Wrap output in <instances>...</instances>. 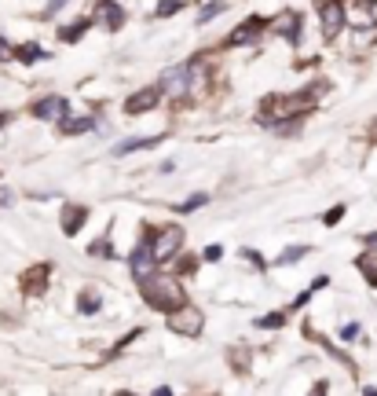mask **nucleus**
I'll return each instance as SVG.
<instances>
[{
    "mask_svg": "<svg viewBox=\"0 0 377 396\" xmlns=\"http://www.w3.org/2000/svg\"><path fill=\"white\" fill-rule=\"evenodd\" d=\"M121 396H132V393H121Z\"/></svg>",
    "mask_w": 377,
    "mask_h": 396,
    "instance_id": "obj_37",
    "label": "nucleus"
},
{
    "mask_svg": "<svg viewBox=\"0 0 377 396\" xmlns=\"http://www.w3.org/2000/svg\"><path fill=\"white\" fill-rule=\"evenodd\" d=\"M95 23L114 34V30L125 26V8L117 0H95Z\"/></svg>",
    "mask_w": 377,
    "mask_h": 396,
    "instance_id": "obj_9",
    "label": "nucleus"
},
{
    "mask_svg": "<svg viewBox=\"0 0 377 396\" xmlns=\"http://www.w3.org/2000/svg\"><path fill=\"white\" fill-rule=\"evenodd\" d=\"M366 396H377V393H366Z\"/></svg>",
    "mask_w": 377,
    "mask_h": 396,
    "instance_id": "obj_36",
    "label": "nucleus"
},
{
    "mask_svg": "<svg viewBox=\"0 0 377 396\" xmlns=\"http://www.w3.org/2000/svg\"><path fill=\"white\" fill-rule=\"evenodd\" d=\"M15 59H19V62H26V67H29V62H37V59H45V48H37V45H34V40H26V45H23V48H19V51H15Z\"/></svg>",
    "mask_w": 377,
    "mask_h": 396,
    "instance_id": "obj_18",
    "label": "nucleus"
},
{
    "mask_svg": "<svg viewBox=\"0 0 377 396\" xmlns=\"http://www.w3.org/2000/svg\"><path fill=\"white\" fill-rule=\"evenodd\" d=\"M161 136H139V140H121L114 147V154H132V151H150V147H158Z\"/></svg>",
    "mask_w": 377,
    "mask_h": 396,
    "instance_id": "obj_14",
    "label": "nucleus"
},
{
    "mask_svg": "<svg viewBox=\"0 0 377 396\" xmlns=\"http://www.w3.org/2000/svg\"><path fill=\"white\" fill-rule=\"evenodd\" d=\"M0 206H12V191H0Z\"/></svg>",
    "mask_w": 377,
    "mask_h": 396,
    "instance_id": "obj_33",
    "label": "nucleus"
},
{
    "mask_svg": "<svg viewBox=\"0 0 377 396\" xmlns=\"http://www.w3.org/2000/svg\"><path fill=\"white\" fill-rule=\"evenodd\" d=\"M88 26H92V19H77V23L62 26V30H59V37H62V40H70V45H73V40H81V34H84Z\"/></svg>",
    "mask_w": 377,
    "mask_h": 396,
    "instance_id": "obj_17",
    "label": "nucleus"
},
{
    "mask_svg": "<svg viewBox=\"0 0 377 396\" xmlns=\"http://www.w3.org/2000/svg\"><path fill=\"white\" fill-rule=\"evenodd\" d=\"M154 264H158L154 250H150L147 242H139L136 253H132V275H136L139 283H143V279H150V275H154Z\"/></svg>",
    "mask_w": 377,
    "mask_h": 396,
    "instance_id": "obj_11",
    "label": "nucleus"
},
{
    "mask_svg": "<svg viewBox=\"0 0 377 396\" xmlns=\"http://www.w3.org/2000/svg\"><path fill=\"white\" fill-rule=\"evenodd\" d=\"M304 253H308V246H289V250L278 257V264H293V261H300Z\"/></svg>",
    "mask_w": 377,
    "mask_h": 396,
    "instance_id": "obj_21",
    "label": "nucleus"
},
{
    "mask_svg": "<svg viewBox=\"0 0 377 396\" xmlns=\"http://www.w3.org/2000/svg\"><path fill=\"white\" fill-rule=\"evenodd\" d=\"M341 217H344V206H333V209H330V213H326V217H322V220H326V224H337Z\"/></svg>",
    "mask_w": 377,
    "mask_h": 396,
    "instance_id": "obj_27",
    "label": "nucleus"
},
{
    "mask_svg": "<svg viewBox=\"0 0 377 396\" xmlns=\"http://www.w3.org/2000/svg\"><path fill=\"white\" fill-rule=\"evenodd\" d=\"M191 70L195 67H169L165 73H161V89H165V95H187L191 92Z\"/></svg>",
    "mask_w": 377,
    "mask_h": 396,
    "instance_id": "obj_8",
    "label": "nucleus"
},
{
    "mask_svg": "<svg viewBox=\"0 0 377 396\" xmlns=\"http://www.w3.org/2000/svg\"><path fill=\"white\" fill-rule=\"evenodd\" d=\"M8 121H12V114H0V128H4Z\"/></svg>",
    "mask_w": 377,
    "mask_h": 396,
    "instance_id": "obj_34",
    "label": "nucleus"
},
{
    "mask_svg": "<svg viewBox=\"0 0 377 396\" xmlns=\"http://www.w3.org/2000/svg\"><path fill=\"white\" fill-rule=\"evenodd\" d=\"M84 220H88V209L84 206H66L62 209V231L66 235H77L84 228Z\"/></svg>",
    "mask_w": 377,
    "mask_h": 396,
    "instance_id": "obj_13",
    "label": "nucleus"
},
{
    "mask_svg": "<svg viewBox=\"0 0 377 396\" xmlns=\"http://www.w3.org/2000/svg\"><path fill=\"white\" fill-rule=\"evenodd\" d=\"M206 257H209V261H220V257H223V250H220V246H209V250H206Z\"/></svg>",
    "mask_w": 377,
    "mask_h": 396,
    "instance_id": "obj_30",
    "label": "nucleus"
},
{
    "mask_svg": "<svg viewBox=\"0 0 377 396\" xmlns=\"http://www.w3.org/2000/svg\"><path fill=\"white\" fill-rule=\"evenodd\" d=\"M300 30H304V19H300V12H282L271 19V34L286 37L289 45H300Z\"/></svg>",
    "mask_w": 377,
    "mask_h": 396,
    "instance_id": "obj_7",
    "label": "nucleus"
},
{
    "mask_svg": "<svg viewBox=\"0 0 377 396\" xmlns=\"http://www.w3.org/2000/svg\"><path fill=\"white\" fill-rule=\"evenodd\" d=\"M359 272L366 275V283H370V286H377V250L359 257Z\"/></svg>",
    "mask_w": 377,
    "mask_h": 396,
    "instance_id": "obj_16",
    "label": "nucleus"
},
{
    "mask_svg": "<svg viewBox=\"0 0 377 396\" xmlns=\"http://www.w3.org/2000/svg\"><path fill=\"white\" fill-rule=\"evenodd\" d=\"M198 206H206V195H195V198H187L180 206V213H191V209H198Z\"/></svg>",
    "mask_w": 377,
    "mask_h": 396,
    "instance_id": "obj_25",
    "label": "nucleus"
},
{
    "mask_svg": "<svg viewBox=\"0 0 377 396\" xmlns=\"http://www.w3.org/2000/svg\"><path fill=\"white\" fill-rule=\"evenodd\" d=\"M45 283H48V264H40V268H34V275H29V279H26V290L29 294H40V290H45Z\"/></svg>",
    "mask_w": 377,
    "mask_h": 396,
    "instance_id": "obj_19",
    "label": "nucleus"
},
{
    "mask_svg": "<svg viewBox=\"0 0 377 396\" xmlns=\"http://www.w3.org/2000/svg\"><path fill=\"white\" fill-rule=\"evenodd\" d=\"M62 4H66V0H48L45 15H48V19H51V15H59V12H62Z\"/></svg>",
    "mask_w": 377,
    "mask_h": 396,
    "instance_id": "obj_28",
    "label": "nucleus"
},
{
    "mask_svg": "<svg viewBox=\"0 0 377 396\" xmlns=\"http://www.w3.org/2000/svg\"><path fill=\"white\" fill-rule=\"evenodd\" d=\"M326 389H330L326 382H315V389H311V396H326Z\"/></svg>",
    "mask_w": 377,
    "mask_h": 396,
    "instance_id": "obj_31",
    "label": "nucleus"
},
{
    "mask_svg": "<svg viewBox=\"0 0 377 396\" xmlns=\"http://www.w3.org/2000/svg\"><path fill=\"white\" fill-rule=\"evenodd\" d=\"M70 114L66 95H45V100L34 103V117H45V121H62Z\"/></svg>",
    "mask_w": 377,
    "mask_h": 396,
    "instance_id": "obj_10",
    "label": "nucleus"
},
{
    "mask_svg": "<svg viewBox=\"0 0 377 396\" xmlns=\"http://www.w3.org/2000/svg\"><path fill=\"white\" fill-rule=\"evenodd\" d=\"M4 59H12V48L4 45V37H0V62H4Z\"/></svg>",
    "mask_w": 377,
    "mask_h": 396,
    "instance_id": "obj_32",
    "label": "nucleus"
},
{
    "mask_svg": "<svg viewBox=\"0 0 377 396\" xmlns=\"http://www.w3.org/2000/svg\"><path fill=\"white\" fill-rule=\"evenodd\" d=\"M143 297L150 308H161V312H176L180 305H187L180 283L169 279V275H154V279H143Z\"/></svg>",
    "mask_w": 377,
    "mask_h": 396,
    "instance_id": "obj_1",
    "label": "nucleus"
},
{
    "mask_svg": "<svg viewBox=\"0 0 377 396\" xmlns=\"http://www.w3.org/2000/svg\"><path fill=\"white\" fill-rule=\"evenodd\" d=\"M282 323H286V316H282V312H275V316H264V319H260V327H282Z\"/></svg>",
    "mask_w": 377,
    "mask_h": 396,
    "instance_id": "obj_26",
    "label": "nucleus"
},
{
    "mask_svg": "<svg viewBox=\"0 0 377 396\" xmlns=\"http://www.w3.org/2000/svg\"><path fill=\"white\" fill-rule=\"evenodd\" d=\"M161 95H165V89H161V84L139 89L136 95H128V100H125V114H147V110H154V106L161 103Z\"/></svg>",
    "mask_w": 377,
    "mask_h": 396,
    "instance_id": "obj_6",
    "label": "nucleus"
},
{
    "mask_svg": "<svg viewBox=\"0 0 377 396\" xmlns=\"http://www.w3.org/2000/svg\"><path fill=\"white\" fill-rule=\"evenodd\" d=\"M95 308H99V297H92V294H84L81 297V312L88 316V312H95Z\"/></svg>",
    "mask_w": 377,
    "mask_h": 396,
    "instance_id": "obj_24",
    "label": "nucleus"
},
{
    "mask_svg": "<svg viewBox=\"0 0 377 396\" xmlns=\"http://www.w3.org/2000/svg\"><path fill=\"white\" fill-rule=\"evenodd\" d=\"M59 128L66 136H81V132H88V128H95V117H62Z\"/></svg>",
    "mask_w": 377,
    "mask_h": 396,
    "instance_id": "obj_15",
    "label": "nucleus"
},
{
    "mask_svg": "<svg viewBox=\"0 0 377 396\" xmlns=\"http://www.w3.org/2000/svg\"><path fill=\"white\" fill-rule=\"evenodd\" d=\"M223 12H228V0H217V4H209L206 12L198 15V23H209V19H217V15H223Z\"/></svg>",
    "mask_w": 377,
    "mask_h": 396,
    "instance_id": "obj_20",
    "label": "nucleus"
},
{
    "mask_svg": "<svg viewBox=\"0 0 377 396\" xmlns=\"http://www.w3.org/2000/svg\"><path fill=\"white\" fill-rule=\"evenodd\" d=\"M267 30H271V23H267L264 15H250V19H245V23L228 37V45H256V40H260Z\"/></svg>",
    "mask_w": 377,
    "mask_h": 396,
    "instance_id": "obj_5",
    "label": "nucleus"
},
{
    "mask_svg": "<svg viewBox=\"0 0 377 396\" xmlns=\"http://www.w3.org/2000/svg\"><path fill=\"white\" fill-rule=\"evenodd\" d=\"M355 334H359V323H348V327L341 330V338H344V341H352Z\"/></svg>",
    "mask_w": 377,
    "mask_h": 396,
    "instance_id": "obj_29",
    "label": "nucleus"
},
{
    "mask_svg": "<svg viewBox=\"0 0 377 396\" xmlns=\"http://www.w3.org/2000/svg\"><path fill=\"white\" fill-rule=\"evenodd\" d=\"M319 23H322V37L333 40L348 23V8L341 4V0H322L319 4Z\"/></svg>",
    "mask_w": 377,
    "mask_h": 396,
    "instance_id": "obj_3",
    "label": "nucleus"
},
{
    "mask_svg": "<svg viewBox=\"0 0 377 396\" xmlns=\"http://www.w3.org/2000/svg\"><path fill=\"white\" fill-rule=\"evenodd\" d=\"M202 327H206V316H202V308H195V305H180L176 312H169V330H176V334L198 338Z\"/></svg>",
    "mask_w": 377,
    "mask_h": 396,
    "instance_id": "obj_2",
    "label": "nucleus"
},
{
    "mask_svg": "<svg viewBox=\"0 0 377 396\" xmlns=\"http://www.w3.org/2000/svg\"><path fill=\"white\" fill-rule=\"evenodd\" d=\"M180 0H161V4H158V19H169V15H176L180 12Z\"/></svg>",
    "mask_w": 377,
    "mask_h": 396,
    "instance_id": "obj_22",
    "label": "nucleus"
},
{
    "mask_svg": "<svg viewBox=\"0 0 377 396\" xmlns=\"http://www.w3.org/2000/svg\"><path fill=\"white\" fill-rule=\"evenodd\" d=\"M348 19L355 30H366V26H377V4L374 0H355L348 8Z\"/></svg>",
    "mask_w": 377,
    "mask_h": 396,
    "instance_id": "obj_12",
    "label": "nucleus"
},
{
    "mask_svg": "<svg viewBox=\"0 0 377 396\" xmlns=\"http://www.w3.org/2000/svg\"><path fill=\"white\" fill-rule=\"evenodd\" d=\"M154 396H172V393H169V389H158V393H154Z\"/></svg>",
    "mask_w": 377,
    "mask_h": 396,
    "instance_id": "obj_35",
    "label": "nucleus"
},
{
    "mask_svg": "<svg viewBox=\"0 0 377 396\" xmlns=\"http://www.w3.org/2000/svg\"><path fill=\"white\" fill-rule=\"evenodd\" d=\"M180 246H183V228H176V224H169V228H161V231L154 235L150 250H154L158 264H161V261H169V257H176V253H180Z\"/></svg>",
    "mask_w": 377,
    "mask_h": 396,
    "instance_id": "obj_4",
    "label": "nucleus"
},
{
    "mask_svg": "<svg viewBox=\"0 0 377 396\" xmlns=\"http://www.w3.org/2000/svg\"><path fill=\"white\" fill-rule=\"evenodd\" d=\"M88 253H92V257H110V242H106V239L92 242V246H88Z\"/></svg>",
    "mask_w": 377,
    "mask_h": 396,
    "instance_id": "obj_23",
    "label": "nucleus"
}]
</instances>
